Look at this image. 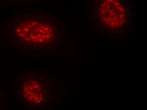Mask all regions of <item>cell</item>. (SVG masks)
Wrapping results in <instances>:
<instances>
[{"instance_id":"obj_1","label":"cell","mask_w":147,"mask_h":110,"mask_svg":"<svg viewBox=\"0 0 147 110\" xmlns=\"http://www.w3.org/2000/svg\"><path fill=\"white\" fill-rule=\"evenodd\" d=\"M94 15L104 32H121L129 24L130 11L125 0H95Z\"/></svg>"}]
</instances>
